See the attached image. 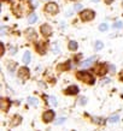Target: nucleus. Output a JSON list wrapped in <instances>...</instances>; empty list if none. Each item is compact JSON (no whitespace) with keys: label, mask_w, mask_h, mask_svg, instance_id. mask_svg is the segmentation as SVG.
Wrapping results in <instances>:
<instances>
[{"label":"nucleus","mask_w":123,"mask_h":131,"mask_svg":"<svg viewBox=\"0 0 123 131\" xmlns=\"http://www.w3.org/2000/svg\"><path fill=\"white\" fill-rule=\"evenodd\" d=\"M12 10L13 12L16 13L17 17H22L24 16L25 13H28L30 11V5H29V1L27 0H23V1H13V4H12Z\"/></svg>","instance_id":"obj_1"},{"label":"nucleus","mask_w":123,"mask_h":131,"mask_svg":"<svg viewBox=\"0 0 123 131\" xmlns=\"http://www.w3.org/2000/svg\"><path fill=\"white\" fill-rule=\"evenodd\" d=\"M76 77H77V80H80L81 82H83V83H88V84H94V77L89 73L88 71H79L76 73Z\"/></svg>","instance_id":"obj_2"},{"label":"nucleus","mask_w":123,"mask_h":131,"mask_svg":"<svg viewBox=\"0 0 123 131\" xmlns=\"http://www.w3.org/2000/svg\"><path fill=\"white\" fill-rule=\"evenodd\" d=\"M80 16L83 22H89L95 17V12L93 10H83V11H81Z\"/></svg>","instance_id":"obj_3"},{"label":"nucleus","mask_w":123,"mask_h":131,"mask_svg":"<svg viewBox=\"0 0 123 131\" xmlns=\"http://www.w3.org/2000/svg\"><path fill=\"white\" fill-rule=\"evenodd\" d=\"M107 70H109V68H107L106 64H98L97 66L94 68V72L97 73L98 76H104L106 75Z\"/></svg>","instance_id":"obj_4"},{"label":"nucleus","mask_w":123,"mask_h":131,"mask_svg":"<svg viewBox=\"0 0 123 131\" xmlns=\"http://www.w3.org/2000/svg\"><path fill=\"white\" fill-rule=\"evenodd\" d=\"M45 11L47 13H50V15H56L58 12V5L56 3H48L45 6Z\"/></svg>","instance_id":"obj_5"},{"label":"nucleus","mask_w":123,"mask_h":131,"mask_svg":"<svg viewBox=\"0 0 123 131\" xmlns=\"http://www.w3.org/2000/svg\"><path fill=\"white\" fill-rule=\"evenodd\" d=\"M18 76H20V78H22V80H28L29 76H30V73H29V69L25 68V66L20 68V70H18Z\"/></svg>","instance_id":"obj_6"},{"label":"nucleus","mask_w":123,"mask_h":131,"mask_svg":"<svg viewBox=\"0 0 123 131\" xmlns=\"http://www.w3.org/2000/svg\"><path fill=\"white\" fill-rule=\"evenodd\" d=\"M42 119H44L45 123H50V122H52V120L54 119V112L52 111V110L46 111L44 114H42Z\"/></svg>","instance_id":"obj_7"},{"label":"nucleus","mask_w":123,"mask_h":131,"mask_svg":"<svg viewBox=\"0 0 123 131\" xmlns=\"http://www.w3.org/2000/svg\"><path fill=\"white\" fill-rule=\"evenodd\" d=\"M79 87L77 85H70V87H68L65 90H64V93L67 94V95H77L79 94Z\"/></svg>","instance_id":"obj_8"},{"label":"nucleus","mask_w":123,"mask_h":131,"mask_svg":"<svg viewBox=\"0 0 123 131\" xmlns=\"http://www.w3.org/2000/svg\"><path fill=\"white\" fill-rule=\"evenodd\" d=\"M40 31L44 36H51L52 34V28L48 25V24H42L41 28H40Z\"/></svg>","instance_id":"obj_9"},{"label":"nucleus","mask_w":123,"mask_h":131,"mask_svg":"<svg viewBox=\"0 0 123 131\" xmlns=\"http://www.w3.org/2000/svg\"><path fill=\"white\" fill-rule=\"evenodd\" d=\"M0 106H1V110L4 112H6L10 108V106H11V101L7 99H5V97H3V99L0 100Z\"/></svg>","instance_id":"obj_10"},{"label":"nucleus","mask_w":123,"mask_h":131,"mask_svg":"<svg viewBox=\"0 0 123 131\" xmlns=\"http://www.w3.org/2000/svg\"><path fill=\"white\" fill-rule=\"evenodd\" d=\"M69 69H70V60H68V61H65V63H63V64H59V65L57 66V71L64 72V71H68Z\"/></svg>","instance_id":"obj_11"},{"label":"nucleus","mask_w":123,"mask_h":131,"mask_svg":"<svg viewBox=\"0 0 123 131\" xmlns=\"http://www.w3.org/2000/svg\"><path fill=\"white\" fill-rule=\"evenodd\" d=\"M46 46H47V45H46L45 41H39V42L36 43V49H37L41 54H44L45 51H46Z\"/></svg>","instance_id":"obj_12"},{"label":"nucleus","mask_w":123,"mask_h":131,"mask_svg":"<svg viewBox=\"0 0 123 131\" xmlns=\"http://www.w3.org/2000/svg\"><path fill=\"white\" fill-rule=\"evenodd\" d=\"M30 59H32V54H30V52H25V53H24V56H23V63L24 64H29Z\"/></svg>","instance_id":"obj_13"},{"label":"nucleus","mask_w":123,"mask_h":131,"mask_svg":"<svg viewBox=\"0 0 123 131\" xmlns=\"http://www.w3.org/2000/svg\"><path fill=\"white\" fill-rule=\"evenodd\" d=\"M95 59H97L95 57H91V58H88L87 60H84L83 63H82V66H83V68H86V66H89V65H91V64L93 63Z\"/></svg>","instance_id":"obj_14"},{"label":"nucleus","mask_w":123,"mask_h":131,"mask_svg":"<svg viewBox=\"0 0 123 131\" xmlns=\"http://www.w3.org/2000/svg\"><path fill=\"white\" fill-rule=\"evenodd\" d=\"M68 47H69V49H70V51H76V49H77V47H79V45H77V42H76V41H70V42H69V45H68Z\"/></svg>","instance_id":"obj_15"},{"label":"nucleus","mask_w":123,"mask_h":131,"mask_svg":"<svg viewBox=\"0 0 123 131\" xmlns=\"http://www.w3.org/2000/svg\"><path fill=\"white\" fill-rule=\"evenodd\" d=\"M36 20H37V16H36V13H30L28 17V23L33 24V23H35Z\"/></svg>","instance_id":"obj_16"},{"label":"nucleus","mask_w":123,"mask_h":131,"mask_svg":"<svg viewBox=\"0 0 123 131\" xmlns=\"http://www.w3.org/2000/svg\"><path fill=\"white\" fill-rule=\"evenodd\" d=\"M25 32H27V37H29V39L35 37V30H34V29H27Z\"/></svg>","instance_id":"obj_17"},{"label":"nucleus","mask_w":123,"mask_h":131,"mask_svg":"<svg viewBox=\"0 0 123 131\" xmlns=\"http://www.w3.org/2000/svg\"><path fill=\"white\" fill-rule=\"evenodd\" d=\"M28 103L29 105H33V106H36L39 103V100L35 99V97H29L28 99Z\"/></svg>","instance_id":"obj_18"},{"label":"nucleus","mask_w":123,"mask_h":131,"mask_svg":"<svg viewBox=\"0 0 123 131\" xmlns=\"http://www.w3.org/2000/svg\"><path fill=\"white\" fill-rule=\"evenodd\" d=\"M95 51H100V49H101V48L104 47V43L103 42H101V41H97V42H95Z\"/></svg>","instance_id":"obj_19"},{"label":"nucleus","mask_w":123,"mask_h":131,"mask_svg":"<svg viewBox=\"0 0 123 131\" xmlns=\"http://www.w3.org/2000/svg\"><path fill=\"white\" fill-rule=\"evenodd\" d=\"M118 119H119V117L117 114H116V115H111V117L109 118V122H110V123H117V122H118Z\"/></svg>","instance_id":"obj_20"},{"label":"nucleus","mask_w":123,"mask_h":131,"mask_svg":"<svg viewBox=\"0 0 123 131\" xmlns=\"http://www.w3.org/2000/svg\"><path fill=\"white\" fill-rule=\"evenodd\" d=\"M107 29H109V27H107L106 23H101L99 25V30H100V31H106Z\"/></svg>","instance_id":"obj_21"},{"label":"nucleus","mask_w":123,"mask_h":131,"mask_svg":"<svg viewBox=\"0 0 123 131\" xmlns=\"http://www.w3.org/2000/svg\"><path fill=\"white\" fill-rule=\"evenodd\" d=\"M122 27H123L122 22H116V23L113 24V28H115V29H121Z\"/></svg>","instance_id":"obj_22"},{"label":"nucleus","mask_w":123,"mask_h":131,"mask_svg":"<svg viewBox=\"0 0 123 131\" xmlns=\"http://www.w3.org/2000/svg\"><path fill=\"white\" fill-rule=\"evenodd\" d=\"M50 100H51V103H52V105H57V101H56V99H54L53 96H51V97H50Z\"/></svg>","instance_id":"obj_23"},{"label":"nucleus","mask_w":123,"mask_h":131,"mask_svg":"<svg viewBox=\"0 0 123 131\" xmlns=\"http://www.w3.org/2000/svg\"><path fill=\"white\" fill-rule=\"evenodd\" d=\"M64 122H65V118H60L59 120H57L56 122V124L58 125V124H62V123H64Z\"/></svg>","instance_id":"obj_24"},{"label":"nucleus","mask_w":123,"mask_h":131,"mask_svg":"<svg viewBox=\"0 0 123 131\" xmlns=\"http://www.w3.org/2000/svg\"><path fill=\"white\" fill-rule=\"evenodd\" d=\"M81 7H82V6H81V5H76V6H75V8H76V10H81Z\"/></svg>","instance_id":"obj_25"},{"label":"nucleus","mask_w":123,"mask_h":131,"mask_svg":"<svg viewBox=\"0 0 123 131\" xmlns=\"http://www.w3.org/2000/svg\"><path fill=\"white\" fill-rule=\"evenodd\" d=\"M119 80L123 82V72H121V73H119Z\"/></svg>","instance_id":"obj_26"},{"label":"nucleus","mask_w":123,"mask_h":131,"mask_svg":"<svg viewBox=\"0 0 123 131\" xmlns=\"http://www.w3.org/2000/svg\"><path fill=\"white\" fill-rule=\"evenodd\" d=\"M1 34H3V35H4V34H5V28H4V27L1 28Z\"/></svg>","instance_id":"obj_27"},{"label":"nucleus","mask_w":123,"mask_h":131,"mask_svg":"<svg viewBox=\"0 0 123 131\" xmlns=\"http://www.w3.org/2000/svg\"><path fill=\"white\" fill-rule=\"evenodd\" d=\"M1 1H3V3H5V1H8V0H1Z\"/></svg>","instance_id":"obj_28"},{"label":"nucleus","mask_w":123,"mask_h":131,"mask_svg":"<svg viewBox=\"0 0 123 131\" xmlns=\"http://www.w3.org/2000/svg\"><path fill=\"white\" fill-rule=\"evenodd\" d=\"M93 1H99V0H93Z\"/></svg>","instance_id":"obj_29"}]
</instances>
